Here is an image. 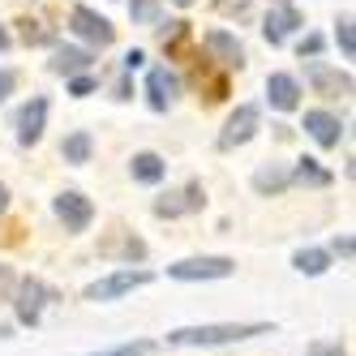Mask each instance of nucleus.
I'll use <instances>...</instances> for the list:
<instances>
[{
    "instance_id": "nucleus-36",
    "label": "nucleus",
    "mask_w": 356,
    "mask_h": 356,
    "mask_svg": "<svg viewBox=\"0 0 356 356\" xmlns=\"http://www.w3.org/2000/svg\"><path fill=\"white\" fill-rule=\"evenodd\" d=\"M172 5H181V9H189V5H193V0H172Z\"/></svg>"
},
{
    "instance_id": "nucleus-8",
    "label": "nucleus",
    "mask_w": 356,
    "mask_h": 356,
    "mask_svg": "<svg viewBox=\"0 0 356 356\" xmlns=\"http://www.w3.org/2000/svg\"><path fill=\"white\" fill-rule=\"evenodd\" d=\"M202 202H207V193H202V185L193 181V185H185V189L163 193V197L155 202V215H159V219H181V215L202 211Z\"/></svg>"
},
{
    "instance_id": "nucleus-29",
    "label": "nucleus",
    "mask_w": 356,
    "mask_h": 356,
    "mask_svg": "<svg viewBox=\"0 0 356 356\" xmlns=\"http://www.w3.org/2000/svg\"><path fill=\"white\" fill-rule=\"evenodd\" d=\"M309 356H348V352H343L339 343H314V348H309Z\"/></svg>"
},
{
    "instance_id": "nucleus-24",
    "label": "nucleus",
    "mask_w": 356,
    "mask_h": 356,
    "mask_svg": "<svg viewBox=\"0 0 356 356\" xmlns=\"http://www.w3.org/2000/svg\"><path fill=\"white\" fill-rule=\"evenodd\" d=\"M134 22H142V26H150V22H159V0H134L129 5Z\"/></svg>"
},
{
    "instance_id": "nucleus-35",
    "label": "nucleus",
    "mask_w": 356,
    "mask_h": 356,
    "mask_svg": "<svg viewBox=\"0 0 356 356\" xmlns=\"http://www.w3.org/2000/svg\"><path fill=\"white\" fill-rule=\"evenodd\" d=\"M5 47H9V31H5V26H0V52H5Z\"/></svg>"
},
{
    "instance_id": "nucleus-30",
    "label": "nucleus",
    "mask_w": 356,
    "mask_h": 356,
    "mask_svg": "<svg viewBox=\"0 0 356 356\" xmlns=\"http://www.w3.org/2000/svg\"><path fill=\"white\" fill-rule=\"evenodd\" d=\"M318 47H322V39H318V35H309V39L300 43V60H305V56H318Z\"/></svg>"
},
{
    "instance_id": "nucleus-3",
    "label": "nucleus",
    "mask_w": 356,
    "mask_h": 356,
    "mask_svg": "<svg viewBox=\"0 0 356 356\" xmlns=\"http://www.w3.org/2000/svg\"><path fill=\"white\" fill-rule=\"evenodd\" d=\"M150 279H155L150 270H112V275L95 279V284L86 288V300H116V296L134 292V288H146Z\"/></svg>"
},
{
    "instance_id": "nucleus-27",
    "label": "nucleus",
    "mask_w": 356,
    "mask_h": 356,
    "mask_svg": "<svg viewBox=\"0 0 356 356\" xmlns=\"http://www.w3.org/2000/svg\"><path fill=\"white\" fill-rule=\"evenodd\" d=\"M13 86H17V73H9V69H0V104L13 95Z\"/></svg>"
},
{
    "instance_id": "nucleus-26",
    "label": "nucleus",
    "mask_w": 356,
    "mask_h": 356,
    "mask_svg": "<svg viewBox=\"0 0 356 356\" xmlns=\"http://www.w3.org/2000/svg\"><path fill=\"white\" fill-rule=\"evenodd\" d=\"M22 39H26V43H47L52 35H47L39 22H22Z\"/></svg>"
},
{
    "instance_id": "nucleus-15",
    "label": "nucleus",
    "mask_w": 356,
    "mask_h": 356,
    "mask_svg": "<svg viewBox=\"0 0 356 356\" xmlns=\"http://www.w3.org/2000/svg\"><path fill=\"white\" fill-rule=\"evenodd\" d=\"M266 99H270V108L292 112V108L300 104V86H296V78H288V73H270V78H266Z\"/></svg>"
},
{
    "instance_id": "nucleus-31",
    "label": "nucleus",
    "mask_w": 356,
    "mask_h": 356,
    "mask_svg": "<svg viewBox=\"0 0 356 356\" xmlns=\"http://www.w3.org/2000/svg\"><path fill=\"white\" fill-rule=\"evenodd\" d=\"M335 253L339 258H352V236H335Z\"/></svg>"
},
{
    "instance_id": "nucleus-18",
    "label": "nucleus",
    "mask_w": 356,
    "mask_h": 356,
    "mask_svg": "<svg viewBox=\"0 0 356 356\" xmlns=\"http://www.w3.org/2000/svg\"><path fill=\"white\" fill-rule=\"evenodd\" d=\"M292 185V172H284V168H258V176H253V189L258 193H284Z\"/></svg>"
},
{
    "instance_id": "nucleus-32",
    "label": "nucleus",
    "mask_w": 356,
    "mask_h": 356,
    "mask_svg": "<svg viewBox=\"0 0 356 356\" xmlns=\"http://www.w3.org/2000/svg\"><path fill=\"white\" fill-rule=\"evenodd\" d=\"M142 65H146L142 52H129V56H124V69H142Z\"/></svg>"
},
{
    "instance_id": "nucleus-6",
    "label": "nucleus",
    "mask_w": 356,
    "mask_h": 356,
    "mask_svg": "<svg viewBox=\"0 0 356 356\" xmlns=\"http://www.w3.org/2000/svg\"><path fill=\"white\" fill-rule=\"evenodd\" d=\"M69 26H73V35H78V39H86V43H95V47H108V43L116 39L112 22H108V17H99V13L86 9V5H78V9L69 13Z\"/></svg>"
},
{
    "instance_id": "nucleus-25",
    "label": "nucleus",
    "mask_w": 356,
    "mask_h": 356,
    "mask_svg": "<svg viewBox=\"0 0 356 356\" xmlns=\"http://www.w3.org/2000/svg\"><path fill=\"white\" fill-rule=\"evenodd\" d=\"M335 39H339V47H343V56H356V35H352V22H348V17L339 22Z\"/></svg>"
},
{
    "instance_id": "nucleus-9",
    "label": "nucleus",
    "mask_w": 356,
    "mask_h": 356,
    "mask_svg": "<svg viewBox=\"0 0 356 356\" xmlns=\"http://www.w3.org/2000/svg\"><path fill=\"white\" fill-rule=\"evenodd\" d=\"M13 124H17V142L22 146H35L43 138V124H47V99H31V104L17 112Z\"/></svg>"
},
{
    "instance_id": "nucleus-19",
    "label": "nucleus",
    "mask_w": 356,
    "mask_h": 356,
    "mask_svg": "<svg viewBox=\"0 0 356 356\" xmlns=\"http://www.w3.org/2000/svg\"><path fill=\"white\" fill-rule=\"evenodd\" d=\"M82 69H90V52H82V47H60L56 60H52V73H69V78Z\"/></svg>"
},
{
    "instance_id": "nucleus-28",
    "label": "nucleus",
    "mask_w": 356,
    "mask_h": 356,
    "mask_svg": "<svg viewBox=\"0 0 356 356\" xmlns=\"http://www.w3.org/2000/svg\"><path fill=\"white\" fill-rule=\"evenodd\" d=\"M69 90L78 95V99H86V95H95V78H73V82H69Z\"/></svg>"
},
{
    "instance_id": "nucleus-22",
    "label": "nucleus",
    "mask_w": 356,
    "mask_h": 356,
    "mask_svg": "<svg viewBox=\"0 0 356 356\" xmlns=\"http://www.w3.org/2000/svg\"><path fill=\"white\" fill-rule=\"evenodd\" d=\"M292 181L322 189V185H330V172H326V168H318V159H300V163H296V172H292Z\"/></svg>"
},
{
    "instance_id": "nucleus-21",
    "label": "nucleus",
    "mask_w": 356,
    "mask_h": 356,
    "mask_svg": "<svg viewBox=\"0 0 356 356\" xmlns=\"http://www.w3.org/2000/svg\"><path fill=\"white\" fill-rule=\"evenodd\" d=\"M292 266H296L300 275H326L330 253H326V249H300L296 258H292Z\"/></svg>"
},
{
    "instance_id": "nucleus-5",
    "label": "nucleus",
    "mask_w": 356,
    "mask_h": 356,
    "mask_svg": "<svg viewBox=\"0 0 356 356\" xmlns=\"http://www.w3.org/2000/svg\"><path fill=\"white\" fill-rule=\"evenodd\" d=\"M56 219L65 223V232H86L90 227V219H95V207H90V197L86 193H78V189H65V193H56Z\"/></svg>"
},
{
    "instance_id": "nucleus-13",
    "label": "nucleus",
    "mask_w": 356,
    "mask_h": 356,
    "mask_svg": "<svg viewBox=\"0 0 356 356\" xmlns=\"http://www.w3.org/2000/svg\"><path fill=\"white\" fill-rule=\"evenodd\" d=\"M309 82H314V90H318V95H326V99L352 95V78H348V73L326 69V65H309Z\"/></svg>"
},
{
    "instance_id": "nucleus-12",
    "label": "nucleus",
    "mask_w": 356,
    "mask_h": 356,
    "mask_svg": "<svg viewBox=\"0 0 356 356\" xmlns=\"http://www.w3.org/2000/svg\"><path fill=\"white\" fill-rule=\"evenodd\" d=\"M207 52H211L223 69H241V65H245V47L227 35V31H211V35H207Z\"/></svg>"
},
{
    "instance_id": "nucleus-1",
    "label": "nucleus",
    "mask_w": 356,
    "mask_h": 356,
    "mask_svg": "<svg viewBox=\"0 0 356 356\" xmlns=\"http://www.w3.org/2000/svg\"><path fill=\"white\" fill-rule=\"evenodd\" d=\"M270 322H211V326H176L168 330L172 348H219V343H241L253 335H270Z\"/></svg>"
},
{
    "instance_id": "nucleus-7",
    "label": "nucleus",
    "mask_w": 356,
    "mask_h": 356,
    "mask_svg": "<svg viewBox=\"0 0 356 356\" xmlns=\"http://www.w3.org/2000/svg\"><path fill=\"white\" fill-rule=\"evenodd\" d=\"M258 124H262V112L253 108V104H241L232 116H227L223 134H219V146H223V150H232V146H245L253 134H258Z\"/></svg>"
},
{
    "instance_id": "nucleus-2",
    "label": "nucleus",
    "mask_w": 356,
    "mask_h": 356,
    "mask_svg": "<svg viewBox=\"0 0 356 356\" xmlns=\"http://www.w3.org/2000/svg\"><path fill=\"white\" fill-rule=\"evenodd\" d=\"M47 300H56V292L43 284V279L26 275V279H17V296H13V309H17V322L22 326H39L43 309H47Z\"/></svg>"
},
{
    "instance_id": "nucleus-33",
    "label": "nucleus",
    "mask_w": 356,
    "mask_h": 356,
    "mask_svg": "<svg viewBox=\"0 0 356 356\" xmlns=\"http://www.w3.org/2000/svg\"><path fill=\"white\" fill-rule=\"evenodd\" d=\"M116 99H134V95H129V78H120V82H116Z\"/></svg>"
},
{
    "instance_id": "nucleus-16",
    "label": "nucleus",
    "mask_w": 356,
    "mask_h": 356,
    "mask_svg": "<svg viewBox=\"0 0 356 356\" xmlns=\"http://www.w3.org/2000/svg\"><path fill=\"white\" fill-rule=\"evenodd\" d=\"M300 26V13L296 9H275V13H266V22H262V35H266V43H284L292 31Z\"/></svg>"
},
{
    "instance_id": "nucleus-4",
    "label": "nucleus",
    "mask_w": 356,
    "mask_h": 356,
    "mask_svg": "<svg viewBox=\"0 0 356 356\" xmlns=\"http://www.w3.org/2000/svg\"><path fill=\"white\" fill-rule=\"evenodd\" d=\"M168 275L181 279V284H197V279H227V275H236V262L232 258H185V262H172Z\"/></svg>"
},
{
    "instance_id": "nucleus-11",
    "label": "nucleus",
    "mask_w": 356,
    "mask_h": 356,
    "mask_svg": "<svg viewBox=\"0 0 356 356\" xmlns=\"http://www.w3.org/2000/svg\"><path fill=\"white\" fill-rule=\"evenodd\" d=\"M305 134H309L318 146H339V138H343V124L330 116V112H305Z\"/></svg>"
},
{
    "instance_id": "nucleus-23",
    "label": "nucleus",
    "mask_w": 356,
    "mask_h": 356,
    "mask_svg": "<svg viewBox=\"0 0 356 356\" xmlns=\"http://www.w3.org/2000/svg\"><path fill=\"white\" fill-rule=\"evenodd\" d=\"M150 352H155V343H150V339H134V343H116V348L95 352V356H150Z\"/></svg>"
},
{
    "instance_id": "nucleus-14",
    "label": "nucleus",
    "mask_w": 356,
    "mask_h": 356,
    "mask_svg": "<svg viewBox=\"0 0 356 356\" xmlns=\"http://www.w3.org/2000/svg\"><path fill=\"white\" fill-rule=\"evenodd\" d=\"M146 99H150V108L155 112H168L172 108V99H176V78L168 69H150L146 73Z\"/></svg>"
},
{
    "instance_id": "nucleus-20",
    "label": "nucleus",
    "mask_w": 356,
    "mask_h": 356,
    "mask_svg": "<svg viewBox=\"0 0 356 356\" xmlns=\"http://www.w3.org/2000/svg\"><path fill=\"white\" fill-rule=\"evenodd\" d=\"M90 150H95L90 134H86V129H78V134H69V138H65L60 155H65V163H86V159H90Z\"/></svg>"
},
{
    "instance_id": "nucleus-17",
    "label": "nucleus",
    "mask_w": 356,
    "mask_h": 356,
    "mask_svg": "<svg viewBox=\"0 0 356 356\" xmlns=\"http://www.w3.org/2000/svg\"><path fill=\"white\" fill-rule=\"evenodd\" d=\"M129 172H134V181H142V185H159L168 168H163V159L155 155V150H142V155H134Z\"/></svg>"
},
{
    "instance_id": "nucleus-10",
    "label": "nucleus",
    "mask_w": 356,
    "mask_h": 356,
    "mask_svg": "<svg viewBox=\"0 0 356 356\" xmlns=\"http://www.w3.org/2000/svg\"><path fill=\"white\" fill-rule=\"evenodd\" d=\"M99 253L104 258H120V262H142L146 258V241H138L134 232H116L99 241Z\"/></svg>"
},
{
    "instance_id": "nucleus-34",
    "label": "nucleus",
    "mask_w": 356,
    "mask_h": 356,
    "mask_svg": "<svg viewBox=\"0 0 356 356\" xmlns=\"http://www.w3.org/2000/svg\"><path fill=\"white\" fill-rule=\"evenodd\" d=\"M5 207H9V189L0 185V215H5Z\"/></svg>"
}]
</instances>
